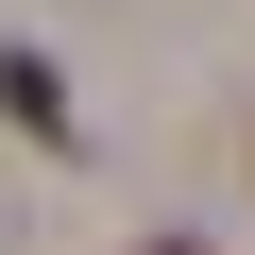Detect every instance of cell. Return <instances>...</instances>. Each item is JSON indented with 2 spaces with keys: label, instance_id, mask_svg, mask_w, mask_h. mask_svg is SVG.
Instances as JSON below:
<instances>
[{
  "label": "cell",
  "instance_id": "obj_1",
  "mask_svg": "<svg viewBox=\"0 0 255 255\" xmlns=\"http://www.w3.org/2000/svg\"><path fill=\"white\" fill-rule=\"evenodd\" d=\"M153 255H187V238H153Z\"/></svg>",
  "mask_w": 255,
  "mask_h": 255
}]
</instances>
